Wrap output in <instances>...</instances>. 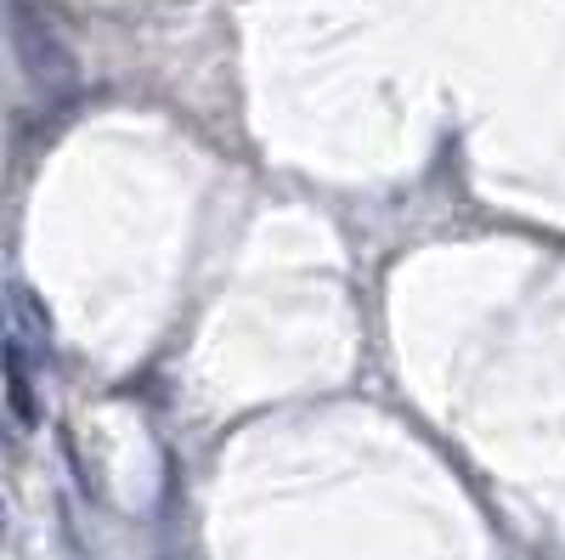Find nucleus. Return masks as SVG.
I'll use <instances>...</instances> for the list:
<instances>
[{"mask_svg": "<svg viewBox=\"0 0 565 560\" xmlns=\"http://www.w3.org/2000/svg\"><path fill=\"white\" fill-rule=\"evenodd\" d=\"M7 408H12L18 425H34V419H40L34 380H29V357H23V346L12 335H7Z\"/></svg>", "mask_w": 565, "mask_h": 560, "instance_id": "2", "label": "nucleus"}, {"mask_svg": "<svg viewBox=\"0 0 565 560\" xmlns=\"http://www.w3.org/2000/svg\"><path fill=\"white\" fill-rule=\"evenodd\" d=\"M12 63H18V80H29L34 97H45V103H68L79 85L74 45L34 7H12Z\"/></svg>", "mask_w": 565, "mask_h": 560, "instance_id": "1", "label": "nucleus"}]
</instances>
